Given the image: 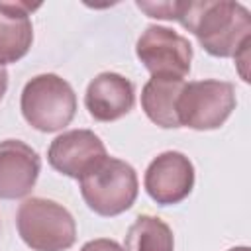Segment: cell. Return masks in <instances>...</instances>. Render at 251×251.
<instances>
[{
	"mask_svg": "<svg viewBox=\"0 0 251 251\" xmlns=\"http://www.w3.org/2000/svg\"><path fill=\"white\" fill-rule=\"evenodd\" d=\"M24 120L43 133L67 127L76 114L73 86L55 73H43L25 82L20 100Z\"/></svg>",
	"mask_w": 251,
	"mask_h": 251,
	"instance_id": "4",
	"label": "cell"
},
{
	"mask_svg": "<svg viewBox=\"0 0 251 251\" xmlns=\"http://www.w3.org/2000/svg\"><path fill=\"white\" fill-rule=\"evenodd\" d=\"M229 251H249V247L241 245V247H233V249H229Z\"/></svg>",
	"mask_w": 251,
	"mask_h": 251,
	"instance_id": "17",
	"label": "cell"
},
{
	"mask_svg": "<svg viewBox=\"0 0 251 251\" xmlns=\"http://www.w3.org/2000/svg\"><path fill=\"white\" fill-rule=\"evenodd\" d=\"M182 2H135L139 10L157 20H176Z\"/></svg>",
	"mask_w": 251,
	"mask_h": 251,
	"instance_id": "14",
	"label": "cell"
},
{
	"mask_svg": "<svg viewBox=\"0 0 251 251\" xmlns=\"http://www.w3.org/2000/svg\"><path fill=\"white\" fill-rule=\"evenodd\" d=\"M78 182L86 206L104 218H112L129 210L139 192L135 169L129 163L110 155L84 176H80Z\"/></svg>",
	"mask_w": 251,
	"mask_h": 251,
	"instance_id": "3",
	"label": "cell"
},
{
	"mask_svg": "<svg viewBox=\"0 0 251 251\" xmlns=\"http://www.w3.org/2000/svg\"><path fill=\"white\" fill-rule=\"evenodd\" d=\"M126 251H175L171 227L157 216H137L126 233Z\"/></svg>",
	"mask_w": 251,
	"mask_h": 251,
	"instance_id": "13",
	"label": "cell"
},
{
	"mask_svg": "<svg viewBox=\"0 0 251 251\" xmlns=\"http://www.w3.org/2000/svg\"><path fill=\"white\" fill-rule=\"evenodd\" d=\"M80 251H126L116 239H106V237H98L92 241H86Z\"/></svg>",
	"mask_w": 251,
	"mask_h": 251,
	"instance_id": "15",
	"label": "cell"
},
{
	"mask_svg": "<svg viewBox=\"0 0 251 251\" xmlns=\"http://www.w3.org/2000/svg\"><path fill=\"white\" fill-rule=\"evenodd\" d=\"M6 90H8V71H6V67L0 65V100L4 98Z\"/></svg>",
	"mask_w": 251,
	"mask_h": 251,
	"instance_id": "16",
	"label": "cell"
},
{
	"mask_svg": "<svg viewBox=\"0 0 251 251\" xmlns=\"http://www.w3.org/2000/svg\"><path fill=\"white\" fill-rule=\"evenodd\" d=\"M135 104V86L120 73L96 75L84 94V106L96 122H116L131 112Z\"/></svg>",
	"mask_w": 251,
	"mask_h": 251,
	"instance_id": "10",
	"label": "cell"
},
{
	"mask_svg": "<svg viewBox=\"0 0 251 251\" xmlns=\"http://www.w3.org/2000/svg\"><path fill=\"white\" fill-rule=\"evenodd\" d=\"M41 171L35 149L20 139L0 141V198L16 200L31 192Z\"/></svg>",
	"mask_w": 251,
	"mask_h": 251,
	"instance_id": "9",
	"label": "cell"
},
{
	"mask_svg": "<svg viewBox=\"0 0 251 251\" xmlns=\"http://www.w3.org/2000/svg\"><path fill=\"white\" fill-rule=\"evenodd\" d=\"M39 4L0 2V65H10L27 55L33 43V25L29 12Z\"/></svg>",
	"mask_w": 251,
	"mask_h": 251,
	"instance_id": "11",
	"label": "cell"
},
{
	"mask_svg": "<svg viewBox=\"0 0 251 251\" xmlns=\"http://www.w3.org/2000/svg\"><path fill=\"white\" fill-rule=\"evenodd\" d=\"M235 104V86L227 80L204 78L184 82L176 100L178 124L198 131L218 129L231 116Z\"/></svg>",
	"mask_w": 251,
	"mask_h": 251,
	"instance_id": "5",
	"label": "cell"
},
{
	"mask_svg": "<svg viewBox=\"0 0 251 251\" xmlns=\"http://www.w3.org/2000/svg\"><path fill=\"white\" fill-rule=\"evenodd\" d=\"M184 86V78L151 76L141 90V108L145 116L165 129L180 127L176 116V100Z\"/></svg>",
	"mask_w": 251,
	"mask_h": 251,
	"instance_id": "12",
	"label": "cell"
},
{
	"mask_svg": "<svg viewBox=\"0 0 251 251\" xmlns=\"http://www.w3.org/2000/svg\"><path fill=\"white\" fill-rule=\"evenodd\" d=\"M106 157L108 153L104 141L90 129L63 131L51 141L47 149L49 165L71 178L84 176Z\"/></svg>",
	"mask_w": 251,
	"mask_h": 251,
	"instance_id": "8",
	"label": "cell"
},
{
	"mask_svg": "<svg viewBox=\"0 0 251 251\" xmlns=\"http://www.w3.org/2000/svg\"><path fill=\"white\" fill-rule=\"evenodd\" d=\"M16 227L22 241L33 251H65L76 241L73 214L63 204L41 196L20 204Z\"/></svg>",
	"mask_w": 251,
	"mask_h": 251,
	"instance_id": "2",
	"label": "cell"
},
{
	"mask_svg": "<svg viewBox=\"0 0 251 251\" xmlns=\"http://www.w3.org/2000/svg\"><path fill=\"white\" fill-rule=\"evenodd\" d=\"M143 186L159 206L178 204L194 188V165L180 151H163L149 163Z\"/></svg>",
	"mask_w": 251,
	"mask_h": 251,
	"instance_id": "7",
	"label": "cell"
},
{
	"mask_svg": "<svg viewBox=\"0 0 251 251\" xmlns=\"http://www.w3.org/2000/svg\"><path fill=\"white\" fill-rule=\"evenodd\" d=\"M176 22L212 57H237L251 43V14L231 0L182 2Z\"/></svg>",
	"mask_w": 251,
	"mask_h": 251,
	"instance_id": "1",
	"label": "cell"
},
{
	"mask_svg": "<svg viewBox=\"0 0 251 251\" xmlns=\"http://www.w3.org/2000/svg\"><path fill=\"white\" fill-rule=\"evenodd\" d=\"M135 55L151 76L184 78L190 73L192 45L178 31L153 24L139 35Z\"/></svg>",
	"mask_w": 251,
	"mask_h": 251,
	"instance_id": "6",
	"label": "cell"
}]
</instances>
